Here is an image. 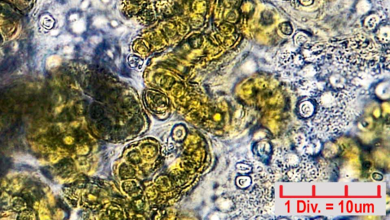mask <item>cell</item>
<instances>
[{"label": "cell", "instance_id": "cell-1", "mask_svg": "<svg viewBox=\"0 0 390 220\" xmlns=\"http://www.w3.org/2000/svg\"><path fill=\"white\" fill-rule=\"evenodd\" d=\"M312 99L316 108L311 117L310 129L315 134L320 138L333 137L348 127L354 116V92L348 89L322 91Z\"/></svg>", "mask_w": 390, "mask_h": 220}, {"label": "cell", "instance_id": "cell-2", "mask_svg": "<svg viewBox=\"0 0 390 220\" xmlns=\"http://www.w3.org/2000/svg\"><path fill=\"white\" fill-rule=\"evenodd\" d=\"M272 164L286 181L310 182L321 174V167L314 157L299 154L296 149L278 148L273 151Z\"/></svg>", "mask_w": 390, "mask_h": 220}, {"label": "cell", "instance_id": "cell-3", "mask_svg": "<svg viewBox=\"0 0 390 220\" xmlns=\"http://www.w3.org/2000/svg\"><path fill=\"white\" fill-rule=\"evenodd\" d=\"M295 144L296 150L299 154L309 157L317 155L323 145L321 138L315 134L310 128L305 134L298 135L295 138Z\"/></svg>", "mask_w": 390, "mask_h": 220}, {"label": "cell", "instance_id": "cell-4", "mask_svg": "<svg viewBox=\"0 0 390 220\" xmlns=\"http://www.w3.org/2000/svg\"><path fill=\"white\" fill-rule=\"evenodd\" d=\"M316 102L312 98H306L299 105V113L303 118L309 119L316 112Z\"/></svg>", "mask_w": 390, "mask_h": 220}, {"label": "cell", "instance_id": "cell-5", "mask_svg": "<svg viewBox=\"0 0 390 220\" xmlns=\"http://www.w3.org/2000/svg\"><path fill=\"white\" fill-rule=\"evenodd\" d=\"M256 144H257V147H255V154H257L260 158H268L273 153L271 144L268 141L258 142Z\"/></svg>", "mask_w": 390, "mask_h": 220}, {"label": "cell", "instance_id": "cell-6", "mask_svg": "<svg viewBox=\"0 0 390 220\" xmlns=\"http://www.w3.org/2000/svg\"><path fill=\"white\" fill-rule=\"evenodd\" d=\"M61 63V58L57 55H52L47 59L46 65L48 68H54Z\"/></svg>", "mask_w": 390, "mask_h": 220}, {"label": "cell", "instance_id": "cell-7", "mask_svg": "<svg viewBox=\"0 0 390 220\" xmlns=\"http://www.w3.org/2000/svg\"><path fill=\"white\" fill-rule=\"evenodd\" d=\"M17 159L22 161V162L25 163V164L33 165V166H37V165L39 164V161L34 159L32 156L28 155V154H24H24H21V155L18 156Z\"/></svg>", "mask_w": 390, "mask_h": 220}, {"label": "cell", "instance_id": "cell-8", "mask_svg": "<svg viewBox=\"0 0 390 220\" xmlns=\"http://www.w3.org/2000/svg\"><path fill=\"white\" fill-rule=\"evenodd\" d=\"M251 183V176H241L237 179V184L242 189H248Z\"/></svg>", "mask_w": 390, "mask_h": 220}, {"label": "cell", "instance_id": "cell-9", "mask_svg": "<svg viewBox=\"0 0 390 220\" xmlns=\"http://www.w3.org/2000/svg\"><path fill=\"white\" fill-rule=\"evenodd\" d=\"M73 29L76 33L83 32V31H85V29H86V23H85L84 20L81 19V20H79V21H76V22L73 24Z\"/></svg>", "mask_w": 390, "mask_h": 220}, {"label": "cell", "instance_id": "cell-10", "mask_svg": "<svg viewBox=\"0 0 390 220\" xmlns=\"http://www.w3.org/2000/svg\"><path fill=\"white\" fill-rule=\"evenodd\" d=\"M107 23H108V20L104 16H97L94 18V21H93L94 25L98 28L104 27L107 25Z\"/></svg>", "mask_w": 390, "mask_h": 220}, {"label": "cell", "instance_id": "cell-11", "mask_svg": "<svg viewBox=\"0 0 390 220\" xmlns=\"http://www.w3.org/2000/svg\"><path fill=\"white\" fill-rule=\"evenodd\" d=\"M72 41V36L69 35V34H63V35H61L59 38V41L60 43L61 44H67V43L70 42Z\"/></svg>", "mask_w": 390, "mask_h": 220}, {"label": "cell", "instance_id": "cell-12", "mask_svg": "<svg viewBox=\"0 0 390 220\" xmlns=\"http://www.w3.org/2000/svg\"><path fill=\"white\" fill-rule=\"evenodd\" d=\"M44 25L47 26V28H51V26L53 25V20L51 19V18H50V17H47V19H44Z\"/></svg>", "mask_w": 390, "mask_h": 220}, {"label": "cell", "instance_id": "cell-13", "mask_svg": "<svg viewBox=\"0 0 390 220\" xmlns=\"http://www.w3.org/2000/svg\"><path fill=\"white\" fill-rule=\"evenodd\" d=\"M126 28L124 27V26H122V27H120L119 28H117V29L114 31V33L117 34V35H120V34H123L126 31Z\"/></svg>", "mask_w": 390, "mask_h": 220}, {"label": "cell", "instance_id": "cell-14", "mask_svg": "<svg viewBox=\"0 0 390 220\" xmlns=\"http://www.w3.org/2000/svg\"><path fill=\"white\" fill-rule=\"evenodd\" d=\"M59 159H60V157L58 155H56V154H51V155L50 156V161L53 163L56 162V161H57Z\"/></svg>", "mask_w": 390, "mask_h": 220}, {"label": "cell", "instance_id": "cell-15", "mask_svg": "<svg viewBox=\"0 0 390 220\" xmlns=\"http://www.w3.org/2000/svg\"><path fill=\"white\" fill-rule=\"evenodd\" d=\"M89 0H84V1L82 2V3L81 4V9H87V7L89 6Z\"/></svg>", "mask_w": 390, "mask_h": 220}, {"label": "cell", "instance_id": "cell-16", "mask_svg": "<svg viewBox=\"0 0 390 220\" xmlns=\"http://www.w3.org/2000/svg\"><path fill=\"white\" fill-rule=\"evenodd\" d=\"M47 195H48L47 196H48V199H49V203H50V204H51V206H53V205L54 204V199H53V195L51 194V193H47Z\"/></svg>", "mask_w": 390, "mask_h": 220}, {"label": "cell", "instance_id": "cell-17", "mask_svg": "<svg viewBox=\"0 0 390 220\" xmlns=\"http://www.w3.org/2000/svg\"><path fill=\"white\" fill-rule=\"evenodd\" d=\"M79 2H80V0H70V1H69V3H70V5L73 6V7H76V6H77L79 4Z\"/></svg>", "mask_w": 390, "mask_h": 220}, {"label": "cell", "instance_id": "cell-18", "mask_svg": "<svg viewBox=\"0 0 390 220\" xmlns=\"http://www.w3.org/2000/svg\"><path fill=\"white\" fill-rule=\"evenodd\" d=\"M91 41H93V42H95V44H98L100 41H101V38H100L99 37H98V36H93L92 38H91Z\"/></svg>", "mask_w": 390, "mask_h": 220}, {"label": "cell", "instance_id": "cell-19", "mask_svg": "<svg viewBox=\"0 0 390 220\" xmlns=\"http://www.w3.org/2000/svg\"><path fill=\"white\" fill-rule=\"evenodd\" d=\"M63 51H64L65 53L69 54V53H71L72 51H73V47H70V46L66 47V48H64V50H63Z\"/></svg>", "mask_w": 390, "mask_h": 220}, {"label": "cell", "instance_id": "cell-20", "mask_svg": "<svg viewBox=\"0 0 390 220\" xmlns=\"http://www.w3.org/2000/svg\"><path fill=\"white\" fill-rule=\"evenodd\" d=\"M78 17H79V16H78V15H76V14L72 15L70 17H69V19L72 20V21H73V20H76L78 18Z\"/></svg>", "mask_w": 390, "mask_h": 220}, {"label": "cell", "instance_id": "cell-21", "mask_svg": "<svg viewBox=\"0 0 390 220\" xmlns=\"http://www.w3.org/2000/svg\"><path fill=\"white\" fill-rule=\"evenodd\" d=\"M59 34V30H53V31H51V35L53 36H56Z\"/></svg>", "mask_w": 390, "mask_h": 220}, {"label": "cell", "instance_id": "cell-22", "mask_svg": "<svg viewBox=\"0 0 390 220\" xmlns=\"http://www.w3.org/2000/svg\"><path fill=\"white\" fill-rule=\"evenodd\" d=\"M102 1H103V2H108L110 0H102Z\"/></svg>", "mask_w": 390, "mask_h": 220}]
</instances>
